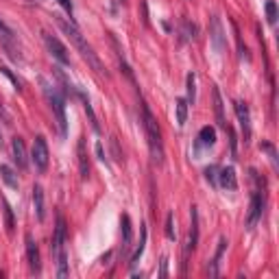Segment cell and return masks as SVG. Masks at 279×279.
I'll return each mask as SVG.
<instances>
[{
  "label": "cell",
  "mask_w": 279,
  "mask_h": 279,
  "mask_svg": "<svg viewBox=\"0 0 279 279\" xmlns=\"http://www.w3.org/2000/svg\"><path fill=\"white\" fill-rule=\"evenodd\" d=\"M55 20H57V24H59V29H61V31H63V35H65V37H68V40H70V42H72V44H74V48H76V51H79V53H81V57H83V59H85V61H87V63H90V65H92V70H94V72H96V74H101V76H109V74L105 72V68H103V63H101V59H98V57H96V53H94V48H92V46H90V44H87V42H85V37H83V35H81V31H79V29H76V24H74V20H65V18H59V15H57V18H55Z\"/></svg>",
  "instance_id": "cell-1"
},
{
  "label": "cell",
  "mask_w": 279,
  "mask_h": 279,
  "mask_svg": "<svg viewBox=\"0 0 279 279\" xmlns=\"http://www.w3.org/2000/svg\"><path fill=\"white\" fill-rule=\"evenodd\" d=\"M142 124H144V133H146V140H149V151H151V160L153 164L162 166L164 164V140H162V131H160V124H157L155 116L151 113V109L146 103H142Z\"/></svg>",
  "instance_id": "cell-2"
},
{
  "label": "cell",
  "mask_w": 279,
  "mask_h": 279,
  "mask_svg": "<svg viewBox=\"0 0 279 279\" xmlns=\"http://www.w3.org/2000/svg\"><path fill=\"white\" fill-rule=\"evenodd\" d=\"M42 85H44V96H46L48 105H51L53 113H55V120H57V127L61 131V135L65 138L68 133V118H65V98L63 94L57 90V85L48 83L46 79H42Z\"/></svg>",
  "instance_id": "cell-3"
},
{
  "label": "cell",
  "mask_w": 279,
  "mask_h": 279,
  "mask_svg": "<svg viewBox=\"0 0 279 279\" xmlns=\"http://www.w3.org/2000/svg\"><path fill=\"white\" fill-rule=\"evenodd\" d=\"M31 162L35 166V170L44 174L48 170V162H51V153H48V144L44 135H37L35 142H33V149H31Z\"/></svg>",
  "instance_id": "cell-4"
},
{
  "label": "cell",
  "mask_w": 279,
  "mask_h": 279,
  "mask_svg": "<svg viewBox=\"0 0 279 279\" xmlns=\"http://www.w3.org/2000/svg\"><path fill=\"white\" fill-rule=\"evenodd\" d=\"M264 205H266V192L264 188H255V192L251 194V205H249V216H247V227H255V223L264 214Z\"/></svg>",
  "instance_id": "cell-5"
},
{
  "label": "cell",
  "mask_w": 279,
  "mask_h": 279,
  "mask_svg": "<svg viewBox=\"0 0 279 279\" xmlns=\"http://www.w3.org/2000/svg\"><path fill=\"white\" fill-rule=\"evenodd\" d=\"M210 42H212V46H214V51L218 55L225 53L227 35H225V29H223V22L218 15H210Z\"/></svg>",
  "instance_id": "cell-6"
},
{
  "label": "cell",
  "mask_w": 279,
  "mask_h": 279,
  "mask_svg": "<svg viewBox=\"0 0 279 279\" xmlns=\"http://www.w3.org/2000/svg\"><path fill=\"white\" fill-rule=\"evenodd\" d=\"M44 44H46L48 53H51L59 63H61V65H70V55H68V48H65L63 44L57 40V37H53L51 33H44Z\"/></svg>",
  "instance_id": "cell-7"
},
{
  "label": "cell",
  "mask_w": 279,
  "mask_h": 279,
  "mask_svg": "<svg viewBox=\"0 0 279 279\" xmlns=\"http://www.w3.org/2000/svg\"><path fill=\"white\" fill-rule=\"evenodd\" d=\"M65 240H68V227H65V218L61 214H57V227H55L53 244H51L53 255H57V253H61V251H65Z\"/></svg>",
  "instance_id": "cell-8"
},
{
  "label": "cell",
  "mask_w": 279,
  "mask_h": 279,
  "mask_svg": "<svg viewBox=\"0 0 279 279\" xmlns=\"http://www.w3.org/2000/svg\"><path fill=\"white\" fill-rule=\"evenodd\" d=\"M0 44L4 46V51H7V55L13 61H20V51H18V46H15V35L2 20H0Z\"/></svg>",
  "instance_id": "cell-9"
},
{
  "label": "cell",
  "mask_w": 279,
  "mask_h": 279,
  "mask_svg": "<svg viewBox=\"0 0 279 279\" xmlns=\"http://www.w3.org/2000/svg\"><path fill=\"white\" fill-rule=\"evenodd\" d=\"M233 109H236L240 129H242V138H244V142H249L251 140V113H249V105H247V103H242V101H236V103H233Z\"/></svg>",
  "instance_id": "cell-10"
},
{
  "label": "cell",
  "mask_w": 279,
  "mask_h": 279,
  "mask_svg": "<svg viewBox=\"0 0 279 279\" xmlns=\"http://www.w3.org/2000/svg\"><path fill=\"white\" fill-rule=\"evenodd\" d=\"M199 244V210L192 205L190 207V233H188V242H185V258L190 251L196 249Z\"/></svg>",
  "instance_id": "cell-11"
},
{
  "label": "cell",
  "mask_w": 279,
  "mask_h": 279,
  "mask_svg": "<svg viewBox=\"0 0 279 279\" xmlns=\"http://www.w3.org/2000/svg\"><path fill=\"white\" fill-rule=\"evenodd\" d=\"M26 258H29V266L35 275L42 273V258H40V249H37V242L33 240L31 233H26Z\"/></svg>",
  "instance_id": "cell-12"
},
{
  "label": "cell",
  "mask_w": 279,
  "mask_h": 279,
  "mask_svg": "<svg viewBox=\"0 0 279 279\" xmlns=\"http://www.w3.org/2000/svg\"><path fill=\"white\" fill-rule=\"evenodd\" d=\"M216 183L221 185L223 190H227V192H236V190H238V177H236V170H233L231 166L221 168V170H218Z\"/></svg>",
  "instance_id": "cell-13"
},
{
  "label": "cell",
  "mask_w": 279,
  "mask_h": 279,
  "mask_svg": "<svg viewBox=\"0 0 279 279\" xmlns=\"http://www.w3.org/2000/svg\"><path fill=\"white\" fill-rule=\"evenodd\" d=\"M120 227H122V247H120V253H122V258H124L131 249V242H133V227H131L129 214H122V218H120Z\"/></svg>",
  "instance_id": "cell-14"
},
{
  "label": "cell",
  "mask_w": 279,
  "mask_h": 279,
  "mask_svg": "<svg viewBox=\"0 0 279 279\" xmlns=\"http://www.w3.org/2000/svg\"><path fill=\"white\" fill-rule=\"evenodd\" d=\"M76 155H79V172L81 179L87 181L90 179V160H87V149H85V138L76 142Z\"/></svg>",
  "instance_id": "cell-15"
},
{
  "label": "cell",
  "mask_w": 279,
  "mask_h": 279,
  "mask_svg": "<svg viewBox=\"0 0 279 279\" xmlns=\"http://www.w3.org/2000/svg\"><path fill=\"white\" fill-rule=\"evenodd\" d=\"M227 244H229L227 238L218 240V249H216L214 258H212V262H210V277H218V275H221V264H223V255H225V251H227Z\"/></svg>",
  "instance_id": "cell-16"
},
{
  "label": "cell",
  "mask_w": 279,
  "mask_h": 279,
  "mask_svg": "<svg viewBox=\"0 0 279 279\" xmlns=\"http://www.w3.org/2000/svg\"><path fill=\"white\" fill-rule=\"evenodd\" d=\"M11 153H13V160L18 164V168L24 170L29 166V157H26V149H24V140L22 138H13L11 140Z\"/></svg>",
  "instance_id": "cell-17"
},
{
  "label": "cell",
  "mask_w": 279,
  "mask_h": 279,
  "mask_svg": "<svg viewBox=\"0 0 279 279\" xmlns=\"http://www.w3.org/2000/svg\"><path fill=\"white\" fill-rule=\"evenodd\" d=\"M33 207H35V214H37V221H44L46 218V205H44V188L40 183L33 185Z\"/></svg>",
  "instance_id": "cell-18"
},
{
  "label": "cell",
  "mask_w": 279,
  "mask_h": 279,
  "mask_svg": "<svg viewBox=\"0 0 279 279\" xmlns=\"http://www.w3.org/2000/svg\"><path fill=\"white\" fill-rule=\"evenodd\" d=\"M212 94H214V113H216V122L218 127L223 131H227V118H225V105H223V98H221V92H218V87L212 90Z\"/></svg>",
  "instance_id": "cell-19"
},
{
  "label": "cell",
  "mask_w": 279,
  "mask_h": 279,
  "mask_svg": "<svg viewBox=\"0 0 279 279\" xmlns=\"http://www.w3.org/2000/svg\"><path fill=\"white\" fill-rule=\"evenodd\" d=\"M214 144H216V129L210 127V124H205V127L199 131L196 146H199V149H210V146H214Z\"/></svg>",
  "instance_id": "cell-20"
},
{
  "label": "cell",
  "mask_w": 279,
  "mask_h": 279,
  "mask_svg": "<svg viewBox=\"0 0 279 279\" xmlns=\"http://www.w3.org/2000/svg\"><path fill=\"white\" fill-rule=\"evenodd\" d=\"M146 238H149V231H146V225H142V229H140V244L135 247L133 255L129 258V266H131V269H135V266H138L142 253H144V249H146Z\"/></svg>",
  "instance_id": "cell-21"
},
{
  "label": "cell",
  "mask_w": 279,
  "mask_h": 279,
  "mask_svg": "<svg viewBox=\"0 0 279 279\" xmlns=\"http://www.w3.org/2000/svg\"><path fill=\"white\" fill-rule=\"evenodd\" d=\"M81 98V103H83V109H85V113H87V120H90V124H92V129H94V133H101V124H98V120H96V113H94V109H92V103H90V98H87L83 92H76Z\"/></svg>",
  "instance_id": "cell-22"
},
{
  "label": "cell",
  "mask_w": 279,
  "mask_h": 279,
  "mask_svg": "<svg viewBox=\"0 0 279 279\" xmlns=\"http://www.w3.org/2000/svg\"><path fill=\"white\" fill-rule=\"evenodd\" d=\"M196 33H199V29H196L194 22L181 18V22H179V35H181V42H192L196 37Z\"/></svg>",
  "instance_id": "cell-23"
},
{
  "label": "cell",
  "mask_w": 279,
  "mask_h": 279,
  "mask_svg": "<svg viewBox=\"0 0 279 279\" xmlns=\"http://www.w3.org/2000/svg\"><path fill=\"white\" fill-rule=\"evenodd\" d=\"M0 205H2V214H4V227H7V233L11 236L15 229V218H13V210H11L9 201L4 196H0Z\"/></svg>",
  "instance_id": "cell-24"
},
{
  "label": "cell",
  "mask_w": 279,
  "mask_h": 279,
  "mask_svg": "<svg viewBox=\"0 0 279 279\" xmlns=\"http://www.w3.org/2000/svg\"><path fill=\"white\" fill-rule=\"evenodd\" d=\"M0 179H2L4 183L9 185L11 190H18V177H15V172H13V168L11 166H7V164H2V166H0Z\"/></svg>",
  "instance_id": "cell-25"
},
{
  "label": "cell",
  "mask_w": 279,
  "mask_h": 279,
  "mask_svg": "<svg viewBox=\"0 0 279 279\" xmlns=\"http://www.w3.org/2000/svg\"><path fill=\"white\" fill-rule=\"evenodd\" d=\"M174 109H177V124L183 127V124L188 122V101H185V98H177Z\"/></svg>",
  "instance_id": "cell-26"
},
{
  "label": "cell",
  "mask_w": 279,
  "mask_h": 279,
  "mask_svg": "<svg viewBox=\"0 0 279 279\" xmlns=\"http://www.w3.org/2000/svg\"><path fill=\"white\" fill-rule=\"evenodd\" d=\"M185 87H188V105H194L196 101V74L194 72H188V76H185Z\"/></svg>",
  "instance_id": "cell-27"
},
{
  "label": "cell",
  "mask_w": 279,
  "mask_h": 279,
  "mask_svg": "<svg viewBox=\"0 0 279 279\" xmlns=\"http://www.w3.org/2000/svg\"><path fill=\"white\" fill-rule=\"evenodd\" d=\"M55 258H57V277L65 279V277H68V253L61 251V253H57Z\"/></svg>",
  "instance_id": "cell-28"
},
{
  "label": "cell",
  "mask_w": 279,
  "mask_h": 279,
  "mask_svg": "<svg viewBox=\"0 0 279 279\" xmlns=\"http://www.w3.org/2000/svg\"><path fill=\"white\" fill-rule=\"evenodd\" d=\"M231 26H233V33H236V42H238V55H240V59H247V61H251V55H249V48L242 44V35H240V31H238V24L231 20Z\"/></svg>",
  "instance_id": "cell-29"
},
{
  "label": "cell",
  "mask_w": 279,
  "mask_h": 279,
  "mask_svg": "<svg viewBox=\"0 0 279 279\" xmlns=\"http://www.w3.org/2000/svg\"><path fill=\"white\" fill-rule=\"evenodd\" d=\"M260 149L264 151L266 155H269V160H271V164H273V168H275V170H277V166H279V164H277V151H275V146H273L271 142H262V144H260Z\"/></svg>",
  "instance_id": "cell-30"
},
{
  "label": "cell",
  "mask_w": 279,
  "mask_h": 279,
  "mask_svg": "<svg viewBox=\"0 0 279 279\" xmlns=\"http://www.w3.org/2000/svg\"><path fill=\"white\" fill-rule=\"evenodd\" d=\"M277 2L275 0H269V2H266V20H269V24L271 26H275L277 24Z\"/></svg>",
  "instance_id": "cell-31"
},
{
  "label": "cell",
  "mask_w": 279,
  "mask_h": 279,
  "mask_svg": "<svg viewBox=\"0 0 279 279\" xmlns=\"http://www.w3.org/2000/svg\"><path fill=\"white\" fill-rule=\"evenodd\" d=\"M0 72H2L4 76H7V79L11 81V83H13L15 92H22V81H20V79H18V76H15L13 72H11V70L7 68V65H0Z\"/></svg>",
  "instance_id": "cell-32"
},
{
  "label": "cell",
  "mask_w": 279,
  "mask_h": 279,
  "mask_svg": "<svg viewBox=\"0 0 279 279\" xmlns=\"http://www.w3.org/2000/svg\"><path fill=\"white\" fill-rule=\"evenodd\" d=\"M174 216H172V212H170V214H168L166 216V238L168 240H174V238H177V231H174Z\"/></svg>",
  "instance_id": "cell-33"
},
{
  "label": "cell",
  "mask_w": 279,
  "mask_h": 279,
  "mask_svg": "<svg viewBox=\"0 0 279 279\" xmlns=\"http://www.w3.org/2000/svg\"><path fill=\"white\" fill-rule=\"evenodd\" d=\"M216 172H218V166H207V168H205V179H207V181H210L212 185H214V188L218 185V183H216V179H218Z\"/></svg>",
  "instance_id": "cell-34"
},
{
  "label": "cell",
  "mask_w": 279,
  "mask_h": 279,
  "mask_svg": "<svg viewBox=\"0 0 279 279\" xmlns=\"http://www.w3.org/2000/svg\"><path fill=\"white\" fill-rule=\"evenodd\" d=\"M61 7L68 11V15H70V20H72V13H74V4H72V0H57Z\"/></svg>",
  "instance_id": "cell-35"
},
{
  "label": "cell",
  "mask_w": 279,
  "mask_h": 279,
  "mask_svg": "<svg viewBox=\"0 0 279 279\" xmlns=\"http://www.w3.org/2000/svg\"><path fill=\"white\" fill-rule=\"evenodd\" d=\"M112 149H113V157H116L118 162H122V153H120V149H118V140L116 138H112Z\"/></svg>",
  "instance_id": "cell-36"
},
{
  "label": "cell",
  "mask_w": 279,
  "mask_h": 279,
  "mask_svg": "<svg viewBox=\"0 0 279 279\" xmlns=\"http://www.w3.org/2000/svg\"><path fill=\"white\" fill-rule=\"evenodd\" d=\"M142 22H144V26H149V9H146V0H142Z\"/></svg>",
  "instance_id": "cell-37"
},
{
  "label": "cell",
  "mask_w": 279,
  "mask_h": 279,
  "mask_svg": "<svg viewBox=\"0 0 279 279\" xmlns=\"http://www.w3.org/2000/svg\"><path fill=\"white\" fill-rule=\"evenodd\" d=\"M160 277H168V260L166 258L162 260V273H160Z\"/></svg>",
  "instance_id": "cell-38"
},
{
  "label": "cell",
  "mask_w": 279,
  "mask_h": 279,
  "mask_svg": "<svg viewBox=\"0 0 279 279\" xmlns=\"http://www.w3.org/2000/svg\"><path fill=\"white\" fill-rule=\"evenodd\" d=\"M96 155H98V160L105 162V153H103V144H101V142L96 144Z\"/></svg>",
  "instance_id": "cell-39"
},
{
  "label": "cell",
  "mask_w": 279,
  "mask_h": 279,
  "mask_svg": "<svg viewBox=\"0 0 279 279\" xmlns=\"http://www.w3.org/2000/svg\"><path fill=\"white\" fill-rule=\"evenodd\" d=\"M120 2H127V0H120Z\"/></svg>",
  "instance_id": "cell-40"
},
{
  "label": "cell",
  "mask_w": 279,
  "mask_h": 279,
  "mask_svg": "<svg viewBox=\"0 0 279 279\" xmlns=\"http://www.w3.org/2000/svg\"><path fill=\"white\" fill-rule=\"evenodd\" d=\"M0 113H2V107H0Z\"/></svg>",
  "instance_id": "cell-41"
},
{
  "label": "cell",
  "mask_w": 279,
  "mask_h": 279,
  "mask_svg": "<svg viewBox=\"0 0 279 279\" xmlns=\"http://www.w3.org/2000/svg\"><path fill=\"white\" fill-rule=\"evenodd\" d=\"M0 142H2V140H0Z\"/></svg>",
  "instance_id": "cell-42"
}]
</instances>
